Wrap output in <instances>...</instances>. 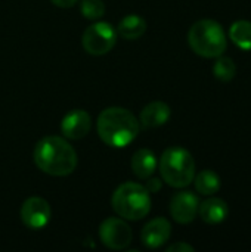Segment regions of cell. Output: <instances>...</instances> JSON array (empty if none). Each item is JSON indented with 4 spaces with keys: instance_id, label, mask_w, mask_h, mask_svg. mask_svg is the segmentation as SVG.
Instances as JSON below:
<instances>
[{
    "instance_id": "2e32d148",
    "label": "cell",
    "mask_w": 251,
    "mask_h": 252,
    "mask_svg": "<svg viewBox=\"0 0 251 252\" xmlns=\"http://www.w3.org/2000/svg\"><path fill=\"white\" fill-rule=\"evenodd\" d=\"M194 185H195V190L200 195L212 196L220 190L222 180H220V176L215 173L213 170H203L194 177Z\"/></svg>"
},
{
    "instance_id": "e0dca14e",
    "label": "cell",
    "mask_w": 251,
    "mask_h": 252,
    "mask_svg": "<svg viewBox=\"0 0 251 252\" xmlns=\"http://www.w3.org/2000/svg\"><path fill=\"white\" fill-rule=\"evenodd\" d=\"M232 43L241 50H251V22L246 19L235 21L229 28Z\"/></svg>"
},
{
    "instance_id": "7a4b0ae2",
    "label": "cell",
    "mask_w": 251,
    "mask_h": 252,
    "mask_svg": "<svg viewBox=\"0 0 251 252\" xmlns=\"http://www.w3.org/2000/svg\"><path fill=\"white\" fill-rule=\"evenodd\" d=\"M98 134L104 143L112 148L129 146L139 134V120L126 108L111 106L98 117Z\"/></svg>"
},
{
    "instance_id": "277c9868",
    "label": "cell",
    "mask_w": 251,
    "mask_h": 252,
    "mask_svg": "<svg viewBox=\"0 0 251 252\" xmlns=\"http://www.w3.org/2000/svg\"><path fill=\"white\" fill-rule=\"evenodd\" d=\"M111 204L120 217L138 221L146 217L151 211V193L143 185L126 182L115 189Z\"/></svg>"
},
{
    "instance_id": "ffe728a7",
    "label": "cell",
    "mask_w": 251,
    "mask_h": 252,
    "mask_svg": "<svg viewBox=\"0 0 251 252\" xmlns=\"http://www.w3.org/2000/svg\"><path fill=\"white\" fill-rule=\"evenodd\" d=\"M148 182L145 183V188H146V190L149 192V193H157V192H160L161 190V188H163V182H161V179H146Z\"/></svg>"
},
{
    "instance_id": "30bf717a",
    "label": "cell",
    "mask_w": 251,
    "mask_h": 252,
    "mask_svg": "<svg viewBox=\"0 0 251 252\" xmlns=\"http://www.w3.org/2000/svg\"><path fill=\"white\" fill-rule=\"evenodd\" d=\"M92 128V117L83 109L70 111L61 121V131L67 139L80 140L89 134Z\"/></svg>"
},
{
    "instance_id": "4fadbf2b",
    "label": "cell",
    "mask_w": 251,
    "mask_h": 252,
    "mask_svg": "<svg viewBox=\"0 0 251 252\" xmlns=\"http://www.w3.org/2000/svg\"><path fill=\"white\" fill-rule=\"evenodd\" d=\"M198 216L207 224H220L229 216V205L220 198H209L200 202Z\"/></svg>"
},
{
    "instance_id": "d6986e66",
    "label": "cell",
    "mask_w": 251,
    "mask_h": 252,
    "mask_svg": "<svg viewBox=\"0 0 251 252\" xmlns=\"http://www.w3.org/2000/svg\"><path fill=\"white\" fill-rule=\"evenodd\" d=\"M80 12L86 19L96 21L105 15V4L102 0H81Z\"/></svg>"
},
{
    "instance_id": "ba28073f",
    "label": "cell",
    "mask_w": 251,
    "mask_h": 252,
    "mask_svg": "<svg viewBox=\"0 0 251 252\" xmlns=\"http://www.w3.org/2000/svg\"><path fill=\"white\" fill-rule=\"evenodd\" d=\"M50 205L46 199L38 196L28 198L21 207V220L22 223L33 230L43 229L50 221Z\"/></svg>"
},
{
    "instance_id": "52a82bcc",
    "label": "cell",
    "mask_w": 251,
    "mask_h": 252,
    "mask_svg": "<svg viewBox=\"0 0 251 252\" xmlns=\"http://www.w3.org/2000/svg\"><path fill=\"white\" fill-rule=\"evenodd\" d=\"M99 238L104 247L114 251H120L130 245L133 233L130 226L124 220L117 217H108L102 221L99 227Z\"/></svg>"
},
{
    "instance_id": "3957f363",
    "label": "cell",
    "mask_w": 251,
    "mask_h": 252,
    "mask_svg": "<svg viewBox=\"0 0 251 252\" xmlns=\"http://www.w3.org/2000/svg\"><path fill=\"white\" fill-rule=\"evenodd\" d=\"M189 47L203 58L215 59L228 47L223 27L215 19H200L188 31Z\"/></svg>"
},
{
    "instance_id": "44dd1931",
    "label": "cell",
    "mask_w": 251,
    "mask_h": 252,
    "mask_svg": "<svg viewBox=\"0 0 251 252\" xmlns=\"http://www.w3.org/2000/svg\"><path fill=\"white\" fill-rule=\"evenodd\" d=\"M167 252H194V247L186 242H176L167 247Z\"/></svg>"
},
{
    "instance_id": "7c38bea8",
    "label": "cell",
    "mask_w": 251,
    "mask_h": 252,
    "mask_svg": "<svg viewBox=\"0 0 251 252\" xmlns=\"http://www.w3.org/2000/svg\"><path fill=\"white\" fill-rule=\"evenodd\" d=\"M172 115V109L166 102L155 100L148 103L139 114V124L141 128L149 130L164 126Z\"/></svg>"
},
{
    "instance_id": "9a60e30c",
    "label": "cell",
    "mask_w": 251,
    "mask_h": 252,
    "mask_svg": "<svg viewBox=\"0 0 251 252\" xmlns=\"http://www.w3.org/2000/svg\"><path fill=\"white\" fill-rule=\"evenodd\" d=\"M146 31V21L136 13L126 15L117 27V32L124 40H138Z\"/></svg>"
},
{
    "instance_id": "8992f818",
    "label": "cell",
    "mask_w": 251,
    "mask_h": 252,
    "mask_svg": "<svg viewBox=\"0 0 251 252\" xmlns=\"http://www.w3.org/2000/svg\"><path fill=\"white\" fill-rule=\"evenodd\" d=\"M117 37L118 32L109 22L98 21L84 30L81 44L89 55L102 56L115 46Z\"/></svg>"
},
{
    "instance_id": "ac0fdd59",
    "label": "cell",
    "mask_w": 251,
    "mask_h": 252,
    "mask_svg": "<svg viewBox=\"0 0 251 252\" xmlns=\"http://www.w3.org/2000/svg\"><path fill=\"white\" fill-rule=\"evenodd\" d=\"M213 74L217 80L223 83L232 81L237 75V65L231 58L220 55L216 58V62L213 65Z\"/></svg>"
},
{
    "instance_id": "8fae6325",
    "label": "cell",
    "mask_w": 251,
    "mask_h": 252,
    "mask_svg": "<svg viewBox=\"0 0 251 252\" xmlns=\"http://www.w3.org/2000/svg\"><path fill=\"white\" fill-rule=\"evenodd\" d=\"M170 235H172L170 221L164 217H157L143 226L141 232V241L146 248L155 250L163 247L170 239Z\"/></svg>"
},
{
    "instance_id": "9c48e42d",
    "label": "cell",
    "mask_w": 251,
    "mask_h": 252,
    "mask_svg": "<svg viewBox=\"0 0 251 252\" xmlns=\"http://www.w3.org/2000/svg\"><path fill=\"white\" fill-rule=\"evenodd\" d=\"M200 199L194 192L182 190L173 195L170 201V216L179 224H189L198 214Z\"/></svg>"
},
{
    "instance_id": "5bb4252c",
    "label": "cell",
    "mask_w": 251,
    "mask_h": 252,
    "mask_svg": "<svg viewBox=\"0 0 251 252\" xmlns=\"http://www.w3.org/2000/svg\"><path fill=\"white\" fill-rule=\"evenodd\" d=\"M130 165H132V171L133 174L141 179V180H146L149 179L155 170H157V157L155 154L151 151V149H139L135 152V155L132 157V161H130Z\"/></svg>"
},
{
    "instance_id": "6da1fadb",
    "label": "cell",
    "mask_w": 251,
    "mask_h": 252,
    "mask_svg": "<svg viewBox=\"0 0 251 252\" xmlns=\"http://www.w3.org/2000/svg\"><path fill=\"white\" fill-rule=\"evenodd\" d=\"M33 158L43 173L55 177L68 176L77 167L74 148L61 136H46L40 139L34 148Z\"/></svg>"
},
{
    "instance_id": "7402d4cb",
    "label": "cell",
    "mask_w": 251,
    "mask_h": 252,
    "mask_svg": "<svg viewBox=\"0 0 251 252\" xmlns=\"http://www.w3.org/2000/svg\"><path fill=\"white\" fill-rule=\"evenodd\" d=\"M55 6L58 7H71L74 6L78 0H50Z\"/></svg>"
},
{
    "instance_id": "5b68a950",
    "label": "cell",
    "mask_w": 251,
    "mask_h": 252,
    "mask_svg": "<svg viewBox=\"0 0 251 252\" xmlns=\"http://www.w3.org/2000/svg\"><path fill=\"white\" fill-rule=\"evenodd\" d=\"M161 179L172 188L189 186L195 177V161L189 151L182 146L167 148L160 159Z\"/></svg>"
}]
</instances>
